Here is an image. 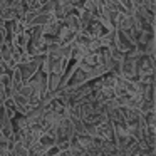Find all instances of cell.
Masks as SVG:
<instances>
[{
	"label": "cell",
	"instance_id": "obj_3",
	"mask_svg": "<svg viewBox=\"0 0 156 156\" xmlns=\"http://www.w3.org/2000/svg\"><path fill=\"white\" fill-rule=\"evenodd\" d=\"M55 136H54V133H51V131H45V133H42L41 134V138H39V143H41L42 146H45V148H51V146H54L55 144Z\"/></svg>",
	"mask_w": 156,
	"mask_h": 156
},
{
	"label": "cell",
	"instance_id": "obj_6",
	"mask_svg": "<svg viewBox=\"0 0 156 156\" xmlns=\"http://www.w3.org/2000/svg\"><path fill=\"white\" fill-rule=\"evenodd\" d=\"M119 2H121V4H122V7H124L126 10L129 12V14H131V12L134 10V7H136L134 0H119Z\"/></svg>",
	"mask_w": 156,
	"mask_h": 156
},
{
	"label": "cell",
	"instance_id": "obj_1",
	"mask_svg": "<svg viewBox=\"0 0 156 156\" xmlns=\"http://www.w3.org/2000/svg\"><path fill=\"white\" fill-rule=\"evenodd\" d=\"M148 74H154V55L139 54L136 57V79Z\"/></svg>",
	"mask_w": 156,
	"mask_h": 156
},
{
	"label": "cell",
	"instance_id": "obj_2",
	"mask_svg": "<svg viewBox=\"0 0 156 156\" xmlns=\"http://www.w3.org/2000/svg\"><path fill=\"white\" fill-rule=\"evenodd\" d=\"M114 89L112 87H104L102 86L101 89H98V91H94V98L96 99H99L101 102H108V101H111L112 98H114Z\"/></svg>",
	"mask_w": 156,
	"mask_h": 156
},
{
	"label": "cell",
	"instance_id": "obj_5",
	"mask_svg": "<svg viewBox=\"0 0 156 156\" xmlns=\"http://www.w3.org/2000/svg\"><path fill=\"white\" fill-rule=\"evenodd\" d=\"M45 151H47V148H45V146H42L39 141H35L34 144L29 148V156H44Z\"/></svg>",
	"mask_w": 156,
	"mask_h": 156
},
{
	"label": "cell",
	"instance_id": "obj_4",
	"mask_svg": "<svg viewBox=\"0 0 156 156\" xmlns=\"http://www.w3.org/2000/svg\"><path fill=\"white\" fill-rule=\"evenodd\" d=\"M12 156H29V148L25 144H22L20 141H15L10 148Z\"/></svg>",
	"mask_w": 156,
	"mask_h": 156
}]
</instances>
